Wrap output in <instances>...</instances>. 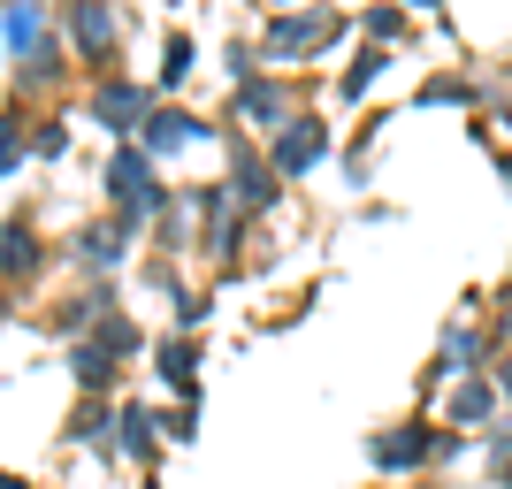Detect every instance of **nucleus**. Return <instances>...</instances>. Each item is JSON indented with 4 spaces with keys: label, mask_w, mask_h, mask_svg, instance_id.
Returning a JSON list of instances; mask_svg holds the SVG:
<instances>
[{
    "label": "nucleus",
    "mask_w": 512,
    "mask_h": 489,
    "mask_svg": "<svg viewBox=\"0 0 512 489\" xmlns=\"http://www.w3.org/2000/svg\"><path fill=\"white\" fill-rule=\"evenodd\" d=\"M321 39H337V16H276L268 23V54L276 62H291V54H306Z\"/></svg>",
    "instance_id": "nucleus-1"
},
{
    "label": "nucleus",
    "mask_w": 512,
    "mask_h": 489,
    "mask_svg": "<svg viewBox=\"0 0 512 489\" xmlns=\"http://www.w3.org/2000/svg\"><path fill=\"white\" fill-rule=\"evenodd\" d=\"M321 146H329V130H321V123H291L276 138V176H306L321 161Z\"/></svg>",
    "instance_id": "nucleus-2"
},
{
    "label": "nucleus",
    "mask_w": 512,
    "mask_h": 489,
    "mask_svg": "<svg viewBox=\"0 0 512 489\" xmlns=\"http://www.w3.org/2000/svg\"><path fill=\"white\" fill-rule=\"evenodd\" d=\"M107 192L123 199L130 214H146L153 207V169L138 161V153H115V161H107Z\"/></svg>",
    "instance_id": "nucleus-3"
},
{
    "label": "nucleus",
    "mask_w": 512,
    "mask_h": 489,
    "mask_svg": "<svg viewBox=\"0 0 512 489\" xmlns=\"http://www.w3.org/2000/svg\"><path fill=\"white\" fill-rule=\"evenodd\" d=\"M107 39H115L107 0H77V46H85V54H107Z\"/></svg>",
    "instance_id": "nucleus-4"
},
{
    "label": "nucleus",
    "mask_w": 512,
    "mask_h": 489,
    "mask_svg": "<svg viewBox=\"0 0 512 489\" xmlns=\"http://www.w3.org/2000/svg\"><path fill=\"white\" fill-rule=\"evenodd\" d=\"M31 268H39V245H31L23 222H8L0 230V276H31Z\"/></svg>",
    "instance_id": "nucleus-5"
},
{
    "label": "nucleus",
    "mask_w": 512,
    "mask_h": 489,
    "mask_svg": "<svg viewBox=\"0 0 512 489\" xmlns=\"http://www.w3.org/2000/svg\"><path fill=\"white\" fill-rule=\"evenodd\" d=\"M192 138H207V123H192V115H153V123H146V146H153V153L192 146Z\"/></svg>",
    "instance_id": "nucleus-6"
},
{
    "label": "nucleus",
    "mask_w": 512,
    "mask_h": 489,
    "mask_svg": "<svg viewBox=\"0 0 512 489\" xmlns=\"http://www.w3.org/2000/svg\"><path fill=\"white\" fill-rule=\"evenodd\" d=\"M100 115H107V130H130L138 115H146V92H130V85H107V92H100Z\"/></svg>",
    "instance_id": "nucleus-7"
},
{
    "label": "nucleus",
    "mask_w": 512,
    "mask_h": 489,
    "mask_svg": "<svg viewBox=\"0 0 512 489\" xmlns=\"http://www.w3.org/2000/svg\"><path fill=\"white\" fill-rule=\"evenodd\" d=\"M237 199H245V207H268V199H276V184H268V169H260L253 153H237Z\"/></svg>",
    "instance_id": "nucleus-8"
},
{
    "label": "nucleus",
    "mask_w": 512,
    "mask_h": 489,
    "mask_svg": "<svg viewBox=\"0 0 512 489\" xmlns=\"http://www.w3.org/2000/svg\"><path fill=\"white\" fill-rule=\"evenodd\" d=\"M421 451H428L421 428H398V436H383V444H375V459H383V467H413Z\"/></svg>",
    "instance_id": "nucleus-9"
},
{
    "label": "nucleus",
    "mask_w": 512,
    "mask_h": 489,
    "mask_svg": "<svg viewBox=\"0 0 512 489\" xmlns=\"http://www.w3.org/2000/svg\"><path fill=\"white\" fill-rule=\"evenodd\" d=\"M161 375H169L176 390H192V375H199V352H192V344H176V337H169V344H161Z\"/></svg>",
    "instance_id": "nucleus-10"
},
{
    "label": "nucleus",
    "mask_w": 512,
    "mask_h": 489,
    "mask_svg": "<svg viewBox=\"0 0 512 489\" xmlns=\"http://www.w3.org/2000/svg\"><path fill=\"white\" fill-rule=\"evenodd\" d=\"M451 421H490V383H467L451 398Z\"/></svg>",
    "instance_id": "nucleus-11"
},
{
    "label": "nucleus",
    "mask_w": 512,
    "mask_h": 489,
    "mask_svg": "<svg viewBox=\"0 0 512 489\" xmlns=\"http://www.w3.org/2000/svg\"><path fill=\"white\" fill-rule=\"evenodd\" d=\"M123 444L146 459V451H153V413H138V405H130V413H123Z\"/></svg>",
    "instance_id": "nucleus-12"
},
{
    "label": "nucleus",
    "mask_w": 512,
    "mask_h": 489,
    "mask_svg": "<svg viewBox=\"0 0 512 489\" xmlns=\"http://www.w3.org/2000/svg\"><path fill=\"white\" fill-rule=\"evenodd\" d=\"M237 107H245V115H283V92L276 85H245V92H237Z\"/></svg>",
    "instance_id": "nucleus-13"
},
{
    "label": "nucleus",
    "mask_w": 512,
    "mask_h": 489,
    "mask_svg": "<svg viewBox=\"0 0 512 489\" xmlns=\"http://www.w3.org/2000/svg\"><path fill=\"white\" fill-rule=\"evenodd\" d=\"M8 39L31 54V46H39V8H8Z\"/></svg>",
    "instance_id": "nucleus-14"
},
{
    "label": "nucleus",
    "mask_w": 512,
    "mask_h": 489,
    "mask_svg": "<svg viewBox=\"0 0 512 489\" xmlns=\"http://www.w3.org/2000/svg\"><path fill=\"white\" fill-rule=\"evenodd\" d=\"M375 77H383V54H360V62L344 69V92H352V100H360V92L375 85Z\"/></svg>",
    "instance_id": "nucleus-15"
},
{
    "label": "nucleus",
    "mask_w": 512,
    "mask_h": 489,
    "mask_svg": "<svg viewBox=\"0 0 512 489\" xmlns=\"http://www.w3.org/2000/svg\"><path fill=\"white\" fill-rule=\"evenodd\" d=\"M184 69H192V39H184V31H176V39H169V54H161V77H169V85H176V77H184Z\"/></svg>",
    "instance_id": "nucleus-16"
},
{
    "label": "nucleus",
    "mask_w": 512,
    "mask_h": 489,
    "mask_svg": "<svg viewBox=\"0 0 512 489\" xmlns=\"http://www.w3.org/2000/svg\"><path fill=\"white\" fill-rule=\"evenodd\" d=\"M107 360H115V352H100V344H85V352H77V375H85L92 390L107 383Z\"/></svg>",
    "instance_id": "nucleus-17"
},
{
    "label": "nucleus",
    "mask_w": 512,
    "mask_h": 489,
    "mask_svg": "<svg viewBox=\"0 0 512 489\" xmlns=\"http://www.w3.org/2000/svg\"><path fill=\"white\" fill-rule=\"evenodd\" d=\"M16 153H23V130L16 115H0V169H16Z\"/></svg>",
    "instance_id": "nucleus-18"
},
{
    "label": "nucleus",
    "mask_w": 512,
    "mask_h": 489,
    "mask_svg": "<svg viewBox=\"0 0 512 489\" xmlns=\"http://www.w3.org/2000/svg\"><path fill=\"white\" fill-rule=\"evenodd\" d=\"M0 489H31V482H16V474H0Z\"/></svg>",
    "instance_id": "nucleus-19"
},
{
    "label": "nucleus",
    "mask_w": 512,
    "mask_h": 489,
    "mask_svg": "<svg viewBox=\"0 0 512 489\" xmlns=\"http://www.w3.org/2000/svg\"><path fill=\"white\" fill-rule=\"evenodd\" d=\"M505 390H512V375H505Z\"/></svg>",
    "instance_id": "nucleus-20"
}]
</instances>
